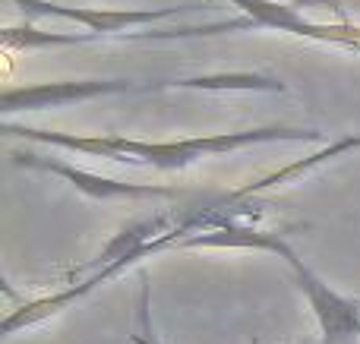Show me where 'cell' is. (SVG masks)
<instances>
[{
  "label": "cell",
  "mask_w": 360,
  "mask_h": 344,
  "mask_svg": "<svg viewBox=\"0 0 360 344\" xmlns=\"http://www.w3.org/2000/svg\"><path fill=\"white\" fill-rule=\"evenodd\" d=\"M4 136H19L38 145H54V149L82 152L92 158H108L117 164H139V168L155 171H186L202 158H215L224 152H240L250 145L266 143H323L319 130H300V126H253V130L237 133H205V136H184L168 139V143H146V139H127L117 133H95V136H76V133H57V130H38V126L0 124Z\"/></svg>",
  "instance_id": "1"
},
{
  "label": "cell",
  "mask_w": 360,
  "mask_h": 344,
  "mask_svg": "<svg viewBox=\"0 0 360 344\" xmlns=\"http://www.w3.org/2000/svg\"><path fill=\"white\" fill-rule=\"evenodd\" d=\"M158 88H247V92H285V82L256 73H228V76H196V79H162L139 82L133 79H67V82H35V86H6L0 95L4 120L16 111H54V107L79 105V101L105 98V95L130 92H158Z\"/></svg>",
  "instance_id": "2"
},
{
  "label": "cell",
  "mask_w": 360,
  "mask_h": 344,
  "mask_svg": "<svg viewBox=\"0 0 360 344\" xmlns=\"http://www.w3.org/2000/svg\"><path fill=\"white\" fill-rule=\"evenodd\" d=\"M269 253L281 256L288 263V269L294 272V282H297L304 300L310 303V313L319 326L323 344H360V300L357 297L338 294L323 275H316L297 256V250L288 244V237L281 231Z\"/></svg>",
  "instance_id": "3"
},
{
  "label": "cell",
  "mask_w": 360,
  "mask_h": 344,
  "mask_svg": "<svg viewBox=\"0 0 360 344\" xmlns=\"http://www.w3.org/2000/svg\"><path fill=\"white\" fill-rule=\"evenodd\" d=\"M13 4L32 19L57 16L67 19V22L86 25V32H76L79 44L120 38L130 29L165 22V19H174L180 13H190L199 6V4H184V6H158V10H120V6H67V4H54V0H13Z\"/></svg>",
  "instance_id": "4"
},
{
  "label": "cell",
  "mask_w": 360,
  "mask_h": 344,
  "mask_svg": "<svg viewBox=\"0 0 360 344\" xmlns=\"http://www.w3.org/2000/svg\"><path fill=\"white\" fill-rule=\"evenodd\" d=\"M10 158H13V164H19V168L44 171V174L60 177V180H67L73 190H79L82 196L98 199V202H111V199H127V202H136V199H180V196H184V190H177V187L114 180V177H101V174H92V171H82V168H76V164L63 161V158L38 155V152H32V149H13Z\"/></svg>",
  "instance_id": "5"
},
{
  "label": "cell",
  "mask_w": 360,
  "mask_h": 344,
  "mask_svg": "<svg viewBox=\"0 0 360 344\" xmlns=\"http://www.w3.org/2000/svg\"><path fill=\"white\" fill-rule=\"evenodd\" d=\"M130 344H162L152 326V313H149V284L143 278V291H139V329L130 335Z\"/></svg>",
  "instance_id": "6"
},
{
  "label": "cell",
  "mask_w": 360,
  "mask_h": 344,
  "mask_svg": "<svg viewBox=\"0 0 360 344\" xmlns=\"http://www.w3.org/2000/svg\"><path fill=\"white\" fill-rule=\"evenodd\" d=\"M319 344H323V341H319Z\"/></svg>",
  "instance_id": "7"
}]
</instances>
